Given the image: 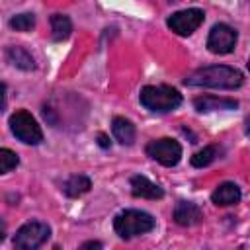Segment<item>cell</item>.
<instances>
[{
  "instance_id": "1",
  "label": "cell",
  "mask_w": 250,
  "mask_h": 250,
  "mask_svg": "<svg viewBox=\"0 0 250 250\" xmlns=\"http://www.w3.org/2000/svg\"><path fill=\"white\" fill-rule=\"evenodd\" d=\"M242 82H244V74L238 68L227 66V64H211V66L197 68L184 80L186 86L223 88V90H234L242 86Z\"/></svg>"
},
{
  "instance_id": "2",
  "label": "cell",
  "mask_w": 250,
  "mask_h": 250,
  "mask_svg": "<svg viewBox=\"0 0 250 250\" xmlns=\"http://www.w3.org/2000/svg\"><path fill=\"white\" fill-rule=\"evenodd\" d=\"M139 100H141V104L146 109L158 111V113H166V111L176 109L182 104V94L176 88L166 86V84H160V86H145L141 90Z\"/></svg>"
},
{
  "instance_id": "3",
  "label": "cell",
  "mask_w": 250,
  "mask_h": 250,
  "mask_svg": "<svg viewBox=\"0 0 250 250\" xmlns=\"http://www.w3.org/2000/svg\"><path fill=\"white\" fill-rule=\"evenodd\" d=\"M154 219L152 215L145 213V211H137V209H127L121 211L115 219H113V229L121 238H133L139 234H145L148 230L154 229Z\"/></svg>"
},
{
  "instance_id": "4",
  "label": "cell",
  "mask_w": 250,
  "mask_h": 250,
  "mask_svg": "<svg viewBox=\"0 0 250 250\" xmlns=\"http://www.w3.org/2000/svg\"><path fill=\"white\" fill-rule=\"evenodd\" d=\"M10 131L14 133L16 139H20L25 145H39L43 141L41 127L37 125L35 117L29 111H25V109H20V111L12 113V117H10Z\"/></svg>"
},
{
  "instance_id": "5",
  "label": "cell",
  "mask_w": 250,
  "mask_h": 250,
  "mask_svg": "<svg viewBox=\"0 0 250 250\" xmlns=\"http://www.w3.org/2000/svg\"><path fill=\"white\" fill-rule=\"evenodd\" d=\"M51 236V229L41 221L25 223L18 229L14 234V248L16 250H37L41 244H45Z\"/></svg>"
},
{
  "instance_id": "6",
  "label": "cell",
  "mask_w": 250,
  "mask_h": 250,
  "mask_svg": "<svg viewBox=\"0 0 250 250\" xmlns=\"http://www.w3.org/2000/svg\"><path fill=\"white\" fill-rule=\"evenodd\" d=\"M145 150H146V154L152 160L160 162L162 166H176L180 162V158H182V146H180V143L174 141V139H168V137L150 141Z\"/></svg>"
},
{
  "instance_id": "7",
  "label": "cell",
  "mask_w": 250,
  "mask_h": 250,
  "mask_svg": "<svg viewBox=\"0 0 250 250\" xmlns=\"http://www.w3.org/2000/svg\"><path fill=\"white\" fill-rule=\"evenodd\" d=\"M203 20H205L203 10H199V8H188V10H180V12L172 14L166 23H168V27L174 33L186 37V35H191L203 23Z\"/></svg>"
},
{
  "instance_id": "8",
  "label": "cell",
  "mask_w": 250,
  "mask_h": 250,
  "mask_svg": "<svg viewBox=\"0 0 250 250\" xmlns=\"http://www.w3.org/2000/svg\"><path fill=\"white\" fill-rule=\"evenodd\" d=\"M236 31L227 25V23H217L211 27L209 31V37H207V49L215 55H227L230 51H234V45H236Z\"/></svg>"
},
{
  "instance_id": "9",
  "label": "cell",
  "mask_w": 250,
  "mask_h": 250,
  "mask_svg": "<svg viewBox=\"0 0 250 250\" xmlns=\"http://www.w3.org/2000/svg\"><path fill=\"white\" fill-rule=\"evenodd\" d=\"M201 219H203V211L191 201H180L174 207V221L182 227H193L201 223Z\"/></svg>"
},
{
  "instance_id": "10",
  "label": "cell",
  "mask_w": 250,
  "mask_h": 250,
  "mask_svg": "<svg viewBox=\"0 0 250 250\" xmlns=\"http://www.w3.org/2000/svg\"><path fill=\"white\" fill-rule=\"evenodd\" d=\"M131 191L135 197L143 199H160L164 195L162 188L154 182H150L146 176H133L131 178Z\"/></svg>"
},
{
  "instance_id": "11",
  "label": "cell",
  "mask_w": 250,
  "mask_h": 250,
  "mask_svg": "<svg viewBox=\"0 0 250 250\" xmlns=\"http://www.w3.org/2000/svg\"><path fill=\"white\" fill-rule=\"evenodd\" d=\"M193 105L197 111H219V109H236L238 102L230 98H219V96H201L193 100Z\"/></svg>"
},
{
  "instance_id": "12",
  "label": "cell",
  "mask_w": 250,
  "mask_h": 250,
  "mask_svg": "<svg viewBox=\"0 0 250 250\" xmlns=\"http://www.w3.org/2000/svg\"><path fill=\"white\" fill-rule=\"evenodd\" d=\"M211 201L215 205L227 207V205H234L240 201V188L234 182H225L221 184L213 193H211Z\"/></svg>"
},
{
  "instance_id": "13",
  "label": "cell",
  "mask_w": 250,
  "mask_h": 250,
  "mask_svg": "<svg viewBox=\"0 0 250 250\" xmlns=\"http://www.w3.org/2000/svg\"><path fill=\"white\" fill-rule=\"evenodd\" d=\"M111 131H113V137L115 141H119L121 145H133L135 143V137H137V131H135V125L125 119V117H115L111 121Z\"/></svg>"
},
{
  "instance_id": "14",
  "label": "cell",
  "mask_w": 250,
  "mask_h": 250,
  "mask_svg": "<svg viewBox=\"0 0 250 250\" xmlns=\"http://www.w3.org/2000/svg\"><path fill=\"white\" fill-rule=\"evenodd\" d=\"M90 188H92L90 178H86V176H82V174H76V176H70V178L64 182L62 191H64L68 197H80V195H84L86 191H90Z\"/></svg>"
},
{
  "instance_id": "15",
  "label": "cell",
  "mask_w": 250,
  "mask_h": 250,
  "mask_svg": "<svg viewBox=\"0 0 250 250\" xmlns=\"http://www.w3.org/2000/svg\"><path fill=\"white\" fill-rule=\"evenodd\" d=\"M6 57H8V61H10L14 66H18V68H21V70H31V68H35L33 57H31L23 47H10V49L6 51Z\"/></svg>"
},
{
  "instance_id": "16",
  "label": "cell",
  "mask_w": 250,
  "mask_h": 250,
  "mask_svg": "<svg viewBox=\"0 0 250 250\" xmlns=\"http://www.w3.org/2000/svg\"><path fill=\"white\" fill-rule=\"evenodd\" d=\"M51 31H53V39L55 41H62L70 35L72 31V23L68 20V16H62V14H55L51 18Z\"/></svg>"
},
{
  "instance_id": "17",
  "label": "cell",
  "mask_w": 250,
  "mask_h": 250,
  "mask_svg": "<svg viewBox=\"0 0 250 250\" xmlns=\"http://www.w3.org/2000/svg\"><path fill=\"white\" fill-rule=\"evenodd\" d=\"M219 156V150H217V146H203L199 152H195L193 156H191V166H195V168H205V166H209L215 158Z\"/></svg>"
},
{
  "instance_id": "18",
  "label": "cell",
  "mask_w": 250,
  "mask_h": 250,
  "mask_svg": "<svg viewBox=\"0 0 250 250\" xmlns=\"http://www.w3.org/2000/svg\"><path fill=\"white\" fill-rule=\"evenodd\" d=\"M35 25V16L33 14H18L10 20V27L16 31H29Z\"/></svg>"
},
{
  "instance_id": "19",
  "label": "cell",
  "mask_w": 250,
  "mask_h": 250,
  "mask_svg": "<svg viewBox=\"0 0 250 250\" xmlns=\"http://www.w3.org/2000/svg\"><path fill=\"white\" fill-rule=\"evenodd\" d=\"M18 162H20V158H18V154L14 150L0 148V174H6L10 170H14L18 166Z\"/></svg>"
},
{
  "instance_id": "20",
  "label": "cell",
  "mask_w": 250,
  "mask_h": 250,
  "mask_svg": "<svg viewBox=\"0 0 250 250\" xmlns=\"http://www.w3.org/2000/svg\"><path fill=\"white\" fill-rule=\"evenodd\" d=\"M78 250H102V244H100L98 240H88V242H84Z\"/></svg>"
},
{
  "instance_id": "21",
  "label": "cell",
  "mask_w": 250,
  "mask_h": 250,
  "mask_svg": "<svg viewBox=\"0 0 250 250\" xmlns=\"http://www.w3.org/2000/svg\"><path fill=\"white\" fill-rule=\"evenodd\" d=\"M6 107V84L0 82V111Z\"/></svg>"
},
{
  "instance_id": "22",
  "label": "cell",
  "mask_w": 250,
  "mask_h": 250,
  "mask_svg": "<svg viewBox=\"0 0 250 250\" xmlns=\"http://www.w3.org/2000/svg\"><path fill=\"white\" fill-rule=\"evenodd\" d=\"M98 143H100V146H102V148H107V146H109V141H107V137H105V135H102V133L98 135Z\"/></svg>"
},
{
  "instance_id": "23",
  "label": "cell",
  "mask_w": 250,
  "mask_h": 250,
  "mask_svg": "<svg viewBox=\"0 0 250 250\" xmlns=\"http://www.w3.org/2000/svg\"><path fill=\"white\" fill-rule=\"evenodd\" d=\"M4 236H6V223H4L2 217H0V242L4 240Z\"/></svg>"
}]
</instances>
